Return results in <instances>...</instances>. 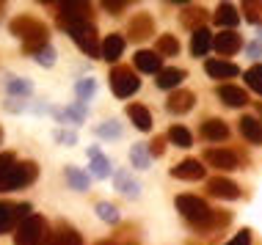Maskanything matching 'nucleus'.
<instances>
[{"instance_id":"f257e3e1","label":"nucleus","mask_w":262,"mask_h":245,"mask_svg":"<svg viewBox=\"0 0 262 245\" xmlns=\"http://www.w3.org/2000/svg\"><path fill=\"white\" fill-rule=\"evenodd\" d=\"M36 177H39L36 163H31V160L19 163L11 152H3V155H0V193L19 190V187L31 185Z\"/></svg>"},{"instance_id":"f03ea898","label":"nucleus","mask_w":262,"mask_h":245,"mask_svg":"<svg viewBox=\"0 0 262 245\" xmlns=\"http://www.w3.org/2000/svg\"><path fill=\"white\" fill-rule=\"evenodd\" d=\"M9 31H11V36H17L19 41H23L25 53H31V55L36 50H41V47L47 44V36H50V33H47V25L39 22L36 17H31V14H19V17H14Z\"/></svg>"},{"instance_id":"7ed1b4c3","label":"nucleus","mask_w":262,"mask_h":245,"mask_svg":"<svg viewBox=\"0 0 262 245\" xmlns=\"http://www.w3.org/2000/svg\"><path fill=\"white\" fill-rule=\"evenodd\" d=\"M177 209L182 212V218L190 220L199 229H212L215 223H224L226 218L215 220V209L207 207V201L199 199V195H177Z\"/></svg>"},{"instance_id":"20e7f679","label":"nucleus","mask_w":262,"mask_h":245,"mask_svg":"<svg viewBox=\"0 0 262 245\" xmlns=\"http://www.w3.org/2000/svg\"><path fill=\"white\" fill-rule=\"evenodd\" d=\"M47 240V220L41 215H31L17 226L14 245H41Z\"/></svg>"},{"instance_id":"39448f33","label":"nucleus","mask_w":262,"mask_h":245,"mask_svg":"<svg viewBox=\"0 0 262 245\" xmlns=\"http://www.w3.org/2000/svg\"><path fill=\"white\" fill-rule=\"evenodd\" d=\"M69 36L89 58H102V44H100V36H97V28L91 22H83V25H72L67 28Z\"/></svg>"},{"instance_id":"423d86ee","label":"nucleus","mask_w":262,"mask_h":245,"mask_svg":"<svg viewBox=\"0 0 262 245\" xmlns=\"http://www.w3.org/2000/svg\"><path fill=\"white\" fill-rule=\"evenodd\" d=\"M138 88H141V80H138V75L133 72V69H127V66H113L111 69V91L119 96V100L133 96Z\"/></svg>"},{"instance_id":"0eeeda50","label":"nucleus","mask_w":262,"mask_h":245,"mask_svg":"<svg viewBox=\"0 0 262 245\" xmlns=\"http://www.w3.org/2000/svg\"><path fill=\"white\" fill-rule=\"evenodd\" d=\"M58 22L63 28H72V25H83L91 19V6L89 3H77V0H69V3H58Z\"/></svg>"},{"instance_id":"6e6552de","label":"nucleus","mask_w":262,"mask_h":245,"mask_svg":"<svg viewBox=\"0 0 262 245\" xmlns=\"http://www.w3.org/2000/svg\"><path fill=\"white\" fill-rule=\"evenodd\" d=\"M31 204H9L0 201V234H6L9 229H14V223H23L25 218H31Z\"/></svg>"},{"instance_id":"1a4fd4ad","label":"nucleus","mask_w":262,"mask_h":245,"mask_svg":"<svg viewBox=\"0 0 262 245\" xmlns=\"http://www.w3.org/2000/svg\"><path fill=\"white\" fill-rule=\"evenodd\" d=\"M240 47H243V39H240L237 31L212 33V50H215L218 55H235Z\"/></svg>"},{"instance_id":"9d476101","label":"nucleus","mask_w":262,"mask_h":245,"mask_svg":"<svg viewBox=\"0 0 262 245\" xmlns=\"http://www.w3.org/2000/svg\"><path fill=\"white\" fill-rule=\"evenodd\" d=\"M193 105H196V94H193V91L177 88V91L168 94L166 110H168V113H174V116H182V113H188V110H193Z\"/></svg>"},{"instance_id":"9b49d317","label":"nucleus","mask_w":262,"mask_h":245,"mask_svg":"<svg viewBox=\"0 0 262 245\" xmlns=\"http://www.w3.org/2000/svg\"><path fill=\"white\" fill-rule=\"evenodd\" d=\"M155 33V19L149 14H136V17L130 19V25H127V39L130 41H144L149 39Z\"/></svg>"},{"instance_id":"f8f14e48","label":"nucleus","mask_w":262,"mask_h":245,"mask_svg":"<svg viewBox=\"0 0 262 245\" xmlns=\"http://www.w3.org/2000/svg\"><path fill=\"white\" fill-rule=\"evenodd\" d=\"M207 190L212 199H221V201H235L240 199V187L235 185L232 179H224V177H212L207 182Z\"/></svg>"},{"instance_id":"ddd939ff","label":"nucleus","mask_w":262,"mask_h":245,"mask_svg":"<svg viewBox=\"0 0 262 245\" xmlns=\"http://www.w3.org/2000/svg\"><path fill=\"white\" fill-rule=\"evenodd\" d=\"M204 163L212 168H221V171H235L237 168V155L229 149H207L204 152Z\"/></svg>"},{"instance_id":"4468645a","label":"nucleus","mask_w":262,"mask_h":245,"mask_svg":"<svg viewBox=\"0 0 262 245\" xmlns=\"http://www.w3.org/2000/svg\"><path fill=\"white\" fill-rule=\"evenodd\" d=\"M204 72H207L212 80H229V78H237L240 69H237V64H229V61H221V58H212V61H204Z\"/></svg>"},{"instance_id":"2eb2a0df","label":"nucleus","mask_w":262,"mask_h":245,"mask_svg":"<svg viewBox=\"0 0 262 245\" xmlns=\"http://www.w3.org/2000/svg\"><path fill=\"white\" fill-rule=\"evenodd\" d=\"M202 135L204 141H226L229 138V124L224 118H204L202 121Z\"/></svg>"},{"instance_id":"dca6fc26","label":"nucleus","mask_w":262,"mask_h":245,"mask_svg":"<svg viewBox=\"0 0 262 245\" xmlns=\"http://www.w3.org/2000/svg\"><path fill=\"white\" fill-rule=\"evenodd\" d=\"M237 127H240V135H243L249 143L262 146V121L257 116H243L237 121Z\"/></svg>"},{"instance_id":"f3484780","label":"nucleus","mask_w":262,"mask_h":245,"mask_svg":"<svg viewBox=\"0 0 262 245\" xmlns=\"http://www.w3.org/2000/svg\"><path fill=\"white\" fill-rule=\"evenodd\" d=\"M212 50V33L207 28H199V31L190 33V55H196V58H204Z\"/></svg>"},{"instance_id":"a211bd4d","label":"nucleus","mask_w":262,"mask_h":245,"mask_svg":"<svg viewBox=\"0 0 262 245\" xmlns=\"http://www.w3.org/2000/svg\"><path fill=\"white\" fill-rule=\"evenodd\" d=\"M171 174H174V179H190V182H196V179H202L204 177V165L199 163V160H182V163H177V168H171Z\"/></svg>"},{"instance_id":"6ab92c4d","label":"nucleus","mask_w":262,"mask_h":245,"mask_svg":"<svg viewBox=\"0 0 262 245\" xmlns=\"http://www.w3.org/2000/svg\"><path fill=\"white\" fill-rule=\"evenodd\" d=\"M113 182H116V190L122 195H127V199H138V195H141V185L133 179L130 171H124V168L113 174Z\"/></svg>"},{"instance_id":"aec40b11","label":"nucleus","mask_w":262,"mask_h":245,"mask_svg":"<svg viewBox=\"0 0 262 245\" xmlns=\"http://www.w3.org/2000/svg\"><path fill=\"white\" fill-rule=\"evenodd\" d=\"M124 53V36L122 33H111V36H105L102 41V58L108 61V64H116L119 58H122Z\"/></svg>"},{"instance_id":"412c9836","label":"nucleus","mask_w":262,"mask_h":245,"mask_svg":"<svg viewBox=\"0 0 262 245\" xmlns=\"http://www.w3.org/2000/svg\"><path fill=\"white\" fill-rule=\"evenodd\" d=\"M136 69L144 75H158L160 72V55L155 50H138L136 53Z\"/></svg>"},{"instance_id":"4be33fe9","label":"nucleus","mask_w":262,"mask_h":245,"mask_svg":"<svg viewBox=\"0 0 262 245\" xmlns=\"http://www.w3.org/2000/svg\"><path fill=\"white\" fill-rule=\"evenodd\" d=\"M127 116H130L133 127H136L138 132H149L152 130V113L146 105H130L127 108Z\"/></svg>"},{"instance_id":"5701e85b","label":"nucleus","mask_w":262,"mask_h":245,"mask_svg":"<svg viewBox=\"0 0 262 245\" xmlns=\"http://www.w3.org/2000/svg\"><path fill=\"white\" fill-rule=\"evenodd\" d=\"M89 157H91V174H94L97 179H108L113 177V168H111V160L102 155L97 146H91L89 149Z\"/></svg>"},{"instance_id":"b1692460","label":"nucleus","mask_w":262,"mask_h":245,"mask_svg":"<svg viewBox=\"0 0 262 245\" xmlns=\"http://www.w3.org/2000/svg\"><path fill=\"white\" fill-rule=\"evenodd\" d=\"M185 80V72L182 69H177V66H168V69H160L158 72V88L160 91H177V86Z\"/></svg>"},{"instance_id":"393cba45","label":"nucleus","mask_w":262,"mask_h":245,"mask_svg":"<svg viewBox=\"0 0 262 245\" xmlns=\"http://www.w3.org/2000/svg\"><path fill=\"white\" fill-rule=\"evenodd\" d=\"M218 96H221V102L226 108H243V105H249V94L237 86H221L218 88Z\"/></svg>"},{"instance_id":"a878e982","label":"nucleus","mask_w":262,"mask_h":245,"mask_svg":"<svg viewBox=\"0 0 262 245\" xmlns=\"http://www.w3.org/2000/svg\"><path fill=\"white\" fill-rule=\"evenodd\" d=\"M215 22L224 28V31H235L237 22H240V11L235 9L232 3H221L215 9Z\"/></svg>"},{"instance_id":"bb28decb","label":"nucleus","mask_w":262,"mask_h":245,"mask_svg":"<svg viewBox=\"0 0 262 245\" xmlns=\"http://www.w3.org/2000/svg\"><path fill=\"white\" fill-rule=\"evenodd\" d=\"M180 19H182V25L193 33V31H199V28H204V22L210 19V14L204 11V9H199V6H188V9L182 11Z\"/></svg>"},{"instance_id":"cd10ccee","label":"nucleus","mask_w":262,"mask_h":245,"mask_svg":"<svg viewBox=\"0 0 262 245\" xmlns=\"http://www.w3.org/2000/svg\"><path fill=\"white\" fill-rule=\"evenodd\" d=\"M67 182H69V187H72V190H80V193H86L89 187H91V177H89L86 171H80V168H75V165L67 168Z\"/></svg>"},{"instance_id":"c85d7f7f","label":"nucleus","mask_w":262,"mask_h":245,"mask_svg":"<svg viewBox=\"0 0 262 245\" xmlns=\"http://www.w3.org/2000/svg\"><path fill=\"white\" fill-rule=\"evenodd\" d=\"M130 160H133V168H136V171H146V168L152 165L149 146H146V143H136L130 149Z\"/></svg>"},{"instance_id":"c756f323","label":"nucleus","mask_w":262,"mask_h":245,"mask_svg":"<svg viewBox=\"0 0 262 245\" xmlns=\"http://www.w3.org/2000/svg\"><path fill=\"white\" fill-rule=\"evenodd\" d=\"M168 141H171L174 146H180V149H190V146H193V135H190L188 127L174 124V127L168 130Z\"/></svg>"},{"instance_id":"7c9ffc66","label":"nucleus","mask_w":262,"mask_h":245,"mask_svg":"<svg viewBox=\"0 0 262 245\" xmlns=\"http://www.w3.org/2000/svg\"><path fill=\"white\" fill-rule=\"evenodd\" d=\"M246 86H249L254 94H259L262 96V64H254L251 69H246Z\"/></svg>"},{"instance_id":"2f4dec72","label":"nucleus","mask_w":262,"mask_h":245,"mask_svg":"<svg viewBox=\"0 0 262 245\" xmlns=\"http://www.w3.org/2000/svg\"><path fill=\"white\" fill-rule=\"evenodd\" d=\"M240 11L246 14V19H249L251 25H262V0H246L243 6H240Z\"/></svg>"},{"instance_id":"473e14b6","label":"nucleus","mask_w":262,"mask_h":245,"mask_svg":"<svg viewBox=\"0 0 262 245\" xmlns=\"http://www.w3.org/2000/svg\"><path fill=\"white\" fill-rule=\"evenodd\" d=\"M55 237H58V242H61V245H83V237L77 234L72 226H67V223H61V226H58Z\"/></svg>"},{"instance_id":"72a5a7b5","label":"nucleus","mask_w":262,"mask_h":245,"mask_svg":"<svg viewBox=\"0 0 262 245\" xmlns=\"http://www.w3.org/2000/svg\"><path fill=\"white\" fill-rule=\"evenodd\" d=\"M155 53H158L160 58H163V55H168V58H171V55L180 53V41L166 33V36H160V39H158V50H155Z\"/></svg>"},{"instance_id":"f704fd0d","label":"nucleus","mask_w":262,"mask_h":245,"mask_svg":"<svg viewBox=\"0 0 262 245\" xmlns=\"http://www.w3.org/2000/svg\"><path fill=\"white\" fill-rule=\"evenodd\" d=\"M6 88H9L11 96H28V94L33 91L31 83L23 80V78H9V80H6Z\"/></svg>"},{"instance_id":"c9c22d12","label":"nucleus","mask_w":262,"mask_h":245,"mask_svg":"<svg viewBox=\"0 0 262 245\" xmlns=\"http://www.w3.org/2000/svg\"><path fill=\"white\" fill-rule=\"evenodd\" d=\"M94 91H97V83L86 78V80H77V86H75V94H77V102H89L91 96H94Z\"/></svg>"},{"instance_id":"e433bc0d","label":"nucleus","mask_w":262,"mask_h":245,"mask_svg":"<svg viewBox=\"0 0 262 245\" xmlns=\"http://www.w3.org/2000/svg\"><path fill=\"white\" fill-rule=\"evenodd\" d=\"M97 215H100V220H105V223H119V209L113 204H108V201H100V204H97Z\"/></svg>"},{"instance_id":"4c0bfd02","label":"nucleus","mask_w":262,"mask_h":245,"mask_svg":"<svg viewBox=\"0 0 262 245\" xmlns=\"http://www.w3.org/2000/svg\"><path fill=\"white\" fill-rule=\"evenodd\" d=\"M97 135H100V138H119V135H122V124H119L116 118H108L105 124L97 127Z\"/></svg>"},{"instance_id":"58836bf2","label":"nucleus","mask_w":262,"mask_h":245,"mask_svg":"<svg viewBox=\"0 0 262 245\" xmlns=\"http://www.w3.org/2000/svg\"><path fill=\"white\" fill-rule=\"evenodd\" d=\"M33 58H36V64H41V66H53L55 64V50L50 44H45L41 50L33 53Z\"/></svg>"},{"instance_id":"ea45409f","label":"nucleus","mask_w":262,"mask_h":245,"mask_svg":"<svg viewBox=\"0 0 262 245\" xmlns=\"http://www.w3.org/2000/svg\"><path fill=\"white\" fill-rule=\"evenodd\" d=\"M224 245H251V232H249V229H243V232H237L229 242H224Z\"/></svg>"},{"instance_id":"a19ab883","label":"nucleus","mask_w":262,"mask_h":245,"mask_svg":"<svg viewBox=\"0 0 262 245\" xmlns=\"http://www.w3.org/2000/svg\"><path fill=\"white\" fill-rule=\"evenodd\" d=\"M102 9H105V11H111V14H122V11L127 9V3H119V0H105Z\"/></svg>"},{"instance_id":"79ce46f5","label":"nucleus","mask_w":262,"mask_h":245,"mask_svg":"<svg viewBox=\"0 0 262 245\" xmlns=\"http://www.w3.org/2000/svg\"><path fill=\"white\" fill-rule=\"evenodd\" d=\"M246 53H249V58H262V41H251L249 47H246Z\"/></svg>"},{"instance_id":"37998d69","label":"nucleus","mask_w":262,"mask_h":245,"mask_svg":"<svg viewBox=\"0 0 262 245\" xmlns=\"http://www.w3.org/2000/svg\"><path fill=\"white\" fill-rule=\"evenodd\" d=\"M55 141H61V143H69V146H72L75 143V135H72V132H55Z\"/></svg>"},{"instance_id":"c03bdc74","label":"nucleus","mask_w":262,"mask_h":245,"mask_svg":"<svg viewBox=\"0 0 262 245\" xmlns=\"http://www.w3.org/2000/svg\"><path fill=\"white\" fill-rule=\"evenodd\" d=\"M160 152H163V138H155V141L149 143V155H152V157H158Z\"/></svg>"},{"instance_id":"a18cd8bd","label":"nucleus","mask_w":262,"mask_h":245,"mask_svg":"<svg viewBox=\"0 0 262 245\" xmlns=\"http://www.w3.org/2000/svg\"><path fill=\"white\" fill-rule=\"evenodd\" d=\"M41 245H61V242H58V237H55V234H47V240Z\"/></svg>"},{"instance_id":"49530a36","label":"nucleus","mask_w":262,"mask_h":245,"mask_svg":"<svg viewBox=\"0 0 262 245\" xmlns=\"http://www.w3.org/2000/svg\"><path fill=\"white\" fill-rule=\"evenodd\" d=\"M3 11H6V6H3V3H0V14H3Z\"/></svg>"},{"instance_id":"de8ad7c7","label":"nucleus","mask_w":262,"mask_h":245,"mask_svg":"<svg viewBox=\"0 0 262 245\" xmlns=\"http://www.w3.org/2000/svg\"><path fill=\"white\" fill-rule=\"evenodd\" d=\"M97 245H111V242H97Z\"/></svg>"},{"instance_id":"09e8293b","label":"nucleus","mask_w":262,"mask_h":245,"mask_svg":"<svg viewBox=\"0 0 262 245\" xmlns=\"http://www.w3.org/2000/svg\"><path fill=\"white\" fill-rule=\"evenodd\" d=\"M259 41H262V31H259Z\"/></svg>"},{"instance_id":"8fccbe9b","label":"nucleus","mask_w":262,"mask_h":245,"mask_svg":"<svg viewBox=\"0 0 262 245\" xmlns=\"http://www.w3.org/2000/svg\"><path fill=\"white\" fill-rule=\"evenodd\" d=\"M0 138H3V132H0Z\"/></svg>"}]
</instances>
